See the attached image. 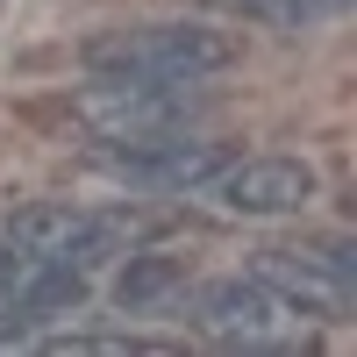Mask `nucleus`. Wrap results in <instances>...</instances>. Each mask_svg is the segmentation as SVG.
<instances>
[{"instance_id":"nucleus-1","label":"nucleus","mask_w":357,"mask_h":357,"mask_svg":"<svg viewBox=\"0 0 357 357\" xmlns=\"http://www.w3.org/2000/svg\"><path fill=\"white\" fill-rule=\"evenodd\" d=\"M207 114L200 79H129V72H93V86L72 100V122L107 143V151H136L158 136H186Z\"/></svg>"},{"instance_id":"nucleus-2","label":"nucleus","mask_w":357,"mask_h":357,"mask_svg":"<svg viewBox=\"0 0 357 357\" xmlns=\"http://www.w3.org/2000/svg\"><path fill=\"white\" fill-rule=\"evenodd\" d=\"M236 57V43L207 22H151V29H114L86 43L93 72H129V79H215Z\"/></svg>"},{"instance_id":"nucleus-3","label":"nucleus","mask_w":357,"mask_h":357,"mask_svg":"<svg viewBox=\"0 0 357 357\" xmlns=\"http://www.w3.org/2000/svg\"><path fill=\"white\" fill-rule=\"evenodd\" d=\"M143 236H151L143 215H86V207L57 200V207H22L0 243L29 264H100L114 250H136Z\"/></svg>"},{"instance_id":"nucleus-4","label":"nucleus","mask_w":357,"mask_h":357,"mask_svg":"<svg viewBox=\"0 0 357 357\" xmlns=\"http://www.w3.org/2000/svg\"><path fill=\"white\" fill-rule=\"evenodd\" d=\"M186 314H193V329H207V336L229 343V350H307L301 314H293L272 286H257L250 272L200 286L193 301H186Z\"/></svg>"},{"instance_id":"nucleus-5","label":"nucleus","mask_w":357,"mask_h":357,"mask_svg":"<svg viewBox=\"0 0 357 357\" xmlns=\"http://www.w3.org/2000/svg\"><path fill=\"white\" fill-rule=\"evenodd\" d=\"M207 200L222 207V215H243V222H279V215H301V207L321 193V178L307 158H279V151H264V158H229L215 178L200 186Z\"/></svg>"},{"instance_id":"nucleus-6","label":"nucleus","mask_w":357,"mask_h":357,"mask_svg":"<svg viewBox=\"0 0 357 357\" xmlns=\"http://www.w3.org/2000/svg\"><path fill=\"white\" fill-rule=\"evenodd\" d=\"M250 279L272 286L301 321H350L357 307V279L343 250H257Z\"/></svg>"},{"instance_id":"nucleus-7","label":"nucleus","mask_w":357,"mask_h":357,"mask_svg":"<svg viewBox=\"0 0 357 357\" xmlns=\"http://www.w3.org/2000/svg\"><path fill=\"white\" fill-rule=\"evenodd\" d=\"M222 165H229V151L200 143V136H158V143H136V151H107V172L143 193H200Z\"/></svg>"},{"instance_id":"nucleus-8","label":"nucleus","mask_w":357,"mask_h":357,"mask_svg":"<svg viewBox=\"0 0 357 357\" xmlns=\"http://www.w3.org/2000/svg\"><path fill=\"white\" fill-rule=\"evenodd\" d=\"M114 301H122L129 314L158 307V301H186V272H178L172 257H129V272L114 279Z\"/></svg>"},{"instance_id":"nucleus-9","label":"nucleus","mask_w":357,"mask_h":357,"mask_svg":"<svg viewBox=\"0 0 357 357\" xmlns=\"http://www.w3.org/2000/svg\"><path fill=\"white\" fill-rule=\"evenodd\" d=\"M222 8L250 15V22H264V29H321V22H336L350 0H222Z\"/></svg>"},{"instance_id":"nucleus-10","label":"nucleus","mask_w":357,"mask_h":357,"mask_svg":"<svg viewBox=\"0 0 357 357\" xmlns=\"http://www.w3.org/2000/svg\"><path fill=\"white\" fill-rule=\"evenodd\" d=\"M15 272H22V257L0 243V307H8V286H15Z\"/></svg>"}]
</instances>
